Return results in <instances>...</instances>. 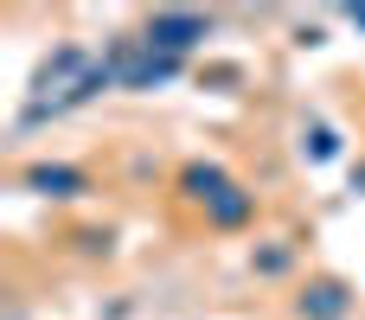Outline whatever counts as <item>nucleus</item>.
Instances as JSON below:
<instances>
[{"instance_id":"f257e3e1","label":"nucleus","mask_w":365,"mask_h":320,"mask_svg":"<svg viewBox=\"0 0 365 320\" xmlns=\"http://www.w3.org/2000/svg\"><path fill=\"white\" fill-rule=\"evenodd\" d=\"M192 38H205L199 13H154L148 19V45H160V51H186Z\"/></svg>"},{"instance_id":"f03ea898","label":"nucleus","mask_w":365,"mask_h":320,"mask_svg":"<svg viewBox=\"0 0 365 320\" xmlns=\"http://www.w3.org/2000/svg\"><path fill=\"white\" fill-rule=\"evenodd\" d=\"M302 314H314V320H340V314H346V289H340V282H321V289H308V295H302Z\"/></svg>"},{"instance_id":"7ed1b4c3","label":"nucleus","mask_w":365,"mask_h":320,"mask_svg":"<svg viewBox=\"0 0 365 320\" xmlns=\"http://www.w3.org/2000/svg\"><path fill=\"white\" fill-rule=\"evenodd\" d=\"M32 186L64 199V192H83V173H71V167H32Z\"/></svg>"}]
</instances>
